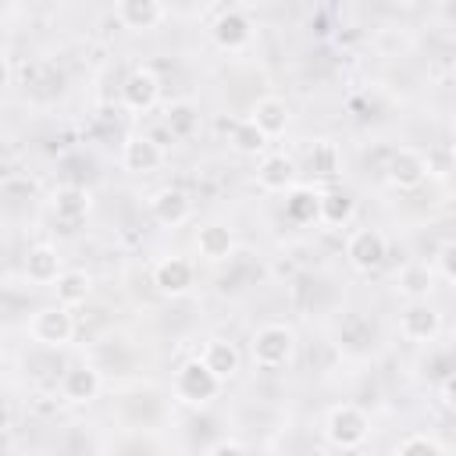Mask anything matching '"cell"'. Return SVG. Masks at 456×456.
Masks as SVG:
<instances>
[{"label":"cell","instance_id":"6da1fadb","mask_svg":"<svg viewBox=\"0 0 456 456\" xmlns=\"http://www.w3.org/2000/svg\"><path fill=\"white\" fill-rule=\"evenodd\" d=\"M296 356V331L289 324H260L253 335H249V360L260 367V370H278V367H289Z\"/></svg>","mask_w":456,"mask_h":456},{"label":"cell","instance_id":"7a4b0ae2","mask_svg":"<svg viewBox=\"0 0 456 456\" xmlns=\"http://www.w3.org/2000/svg\"><path fill=\"white\" fill-rule=\"evenodd\" d=\"M324 438L342 452H356L370 438V417L356 403H338L324 413Z\"/></svg>","mask_w":456,"mask_h":456},{"label":"cell","instance_id":"3957f363","mask_svg":"<svg viewBox=\"0 0 456 456\" xmlns=\"http://www.w3.org/2000/svg\"><path fill=\"white\" fill-rule=\"evenodd\" d=\"M217 392H221V381L203 367V360L200 356H192V360H185L178 370H175V399L182 403V406H207L210 399H217Z\"/></svg>","mask_w":456,"mask_h":456},{"label":"cell","instance_id":"277c9868","mask_svg":"<svg viewBox=\"0 0 456 456\" xmlns=\"http://www.w3.org/2000/svg\"><path fill=\"white\" fill-rule=\"evenodd\" d=\"M253 32H256V25H253V18H249L246 7H221L217 18L210 21V39L224 53L246 50L253 43Z\"/></svg>","mask_w":456,"mask_h":456},{"label":"cell","instance_id":"5b68a950","mask_svg":"<svg viewBox=\"0 0 456 456\" xmlns=\"http://www.w3.org/2000/svg\"><path fill=\"white\" fill-rule=\"evenodd\" d=\"M28 335L32 342L39 346H50V349H61L75 338V317L68 306L61 303H50V306H39L32 317H28Z\"/></svg>","mask_w":456,"mask_h":456},{"label":"cell","instance_id":"8992f818","mask_svg":"<svg viewBox=\"0 0 456 456\" xmlns=\"http://www.w3.org/2000/svg\"><path fill=\"white\" fill-rule=\"evenodd\" d=\"M385 256H388V239H385L381 228L367 224V228H353L346 235V260H349L353 271L370 274V271H378L385 264Z\"/></svg>","mask_w":456,"mask_h":456},{"label":"cell","instance_id":"52a82bcc","mask_svg":"<svg viewBox=\"0 0 456 456\" xmlns=\"http://www.w3.org/2000/svg\"><path fill=\"white\" fill-rule=\"evenodd\" d=\"M428 171H431V164H428V157L420 150L399 146L385 164V182L392 189H399V192H413V189H420L428 182Z\"/></svg>","mask_w":456,"mask_h":456},{"label":"cell","instance_id":"ba28073f","mask_svg":"<svg viewBox=\"0 0 456 456\" xmlns=\"http://www.w3.org/2000/svg\"><path fill=\"white\" fill-rule=\"evenodd\" d=\"M150 278H153V289L160 296L178 299V296H189L192 292V285H196V264L189 256H182V253H171V256H160L153 264V274Z\"/></svg>","mask_w":456,"mask_h":456},{"label":"cell","instance_id":"9c48e42d","mask_svg":"<svg viewBox=\"0 0 456 456\" xmlns=\"http://www.w3.org/2000/svg\"><path fill=\"white\" fill-rule=\"evenodd\" d=\"M157 100H160V75L150 64L132 68L125 75V82H121V103H125V110L146 114V110L157 107Z\"/></svg>","mask_w":456,"mask_h":456},{"label":"cell","instance_id":"30bf717a","mask_svg":"<svg viewBox=\"0 0 456 456\" xmlns=\"http://www.w3.org/2000/svg\"><path fill=\"white\" fill-rule=\"evenodd\" d=\"M256 185L264 192H292L299 185V171H296V160L289 153H264L260 164H256Z\"/></svg>","mask_w":456,"mask_h":456},{"label":"cell","instance_id":"8fae6325","mask_svg":"<svg viewBox=\"0 0 456 456\" xmlns=\"http://www.w3.org/2000/svg\"><path fill=\"white\" fill-rule=\"evenodd\" d=\"M89 210H93V192L82 189V185H57L53 196H50V214L64 228L82 224L89 217Z\"/></svg>","mask_w":456,"mask_h":456},{"label":"cell","instance_id":"7c38bea8","mask_svg":"<svg viewBox=\"0 0 456 456\" xmlns=\"http://www.w3.org/2000/svg\"><path fill=\"white\" fill-rule=\"evenodd\" d=\"M150 217H153L157 224H164V228L185 224V221L192 217V200H189V192L178 189V185L157 189V192L150 196Z\"/></svg>","mask_w":456,"mask_h":456},{"label":"cell","instance_id":"4fadbf2b","mask_svg":"<svg viewBox=\"0 0 456 456\" xmlns=\"http://www.w3.org/2000/svg\"><path fill=\"white\" fill-rule=\"evenodd\" d=\"M442 331V310L431 303H410L399 314V335L406 342H435Z\"/></svg>","mask_w":456,"mask_h":456},{"label":"cell","instance_id":"5bb4252c","mask_svg":"<svg viewBox=\"0 0 456 456\" xmlns=\"http://www.w3.org/2000/svg\"><path fill=\"white\" fill-rule=\"evenodd\" d=\"M121 164H125V171H132V175H150V171H157V167L164 164V146H160L153 135L135 132V135H128V139L121 142Z\"/></svg>","mask_w":456,"mask_h":456},{"label":"cell","instance_id":"9a60e30c","mask_svg":"<svg viewBox=\"0 0 456 456\" xmlns=\"http://www.w3.org/2000/svg\"><path fill=\"white\" fill-rule=\"evenodd\" d=\"M100 392H103V378H100V370H96L93 363H75V367H68L64 378H61V395H64L68 403H75V406L93 403Z\"/></svg>","mask_w":456,"mask_h":456},{"label":"cell","instance_id":"2e32d148","mask_svg":"<svg viewBox=\"0 0 456 456\" xmlns=\"http://www.w3.org/2000/svg\"><path fill=\"white\" fill-rule=\"evenodd\" d=\"M395 292L403 296V299H410V303H428V296H431V289H435V267L428 264V260H410V264H403L399 271H395Z\"/></svg>","mask_w":456,"mask_h":456},{"label":"cell","instance_id":"e0dca14e","mask_svg":"<svg viewBox=\"0 0 456 456\" xmlns=\"http://www.w3.org/2000/svg\"><path fill=\"white\" fill-rule=\"evenodd\" d=\"M200 360H203V367H207L221 385L232 381V378L239 374V367H242V353H239L235 342H228V338H207L203 349H200Z\"/></svg>","mask_w":456,"mask_h":456},{"label":"cell","instance_id":"ac0fdd59","mask_svg":"<svg viewBox=\"0 0 456 456\" xmlns=\"http://www.w3.org/2000/svg\"><path fill=\"white\" fill-rule=\"evenodd\" d=\"M246 118H249V121H253L267 139H278V135L289 128L292 110H289V103H285L281 96H256Z\"/></svg>","mask_w":456,"mask_h":456},{"label":"cell","instance_id":"d6986e66","mask_svg":"<svg viewBox=\"0 0 456 456\" xmlns=\"http://www.w3.org/2000/svg\"><path fill=\"white\" fill-rule=\"evenodd\" d=\"M196 253L207 260V264H221L235 253V232L221 221H210V224H200L196 228Z\"/></svg>","mask_w":456,"mask_h":456},{"label":"cell","instance_id":"ffe728a7","mask_svg":"<svg viewBox=\"0 0 456 456\" xmlns=\"http://www.w3.org/2000/svg\"><path fill=\"white\" fill-rule=\"evenodd\" d=\"M21 271H25V278H28L32 285H53V281L64 274L57 246H50V242H36V246H28Z\"/></svg>","mask_w":456,"mask_h":456},{"label":"cell","instance_id":"44dd1931","mask_svg":"<svg viewBox=\"0 0 456 456\" xmlns=\"http://www.w3.org/2000/svg\"><path fill=\"white\" fill-rule=\"evenodd\" d=\"M114 18L125 28L142 32V28H157L167 18V7L157 0H121V4H114Z\"/></svg>","mask_w":456,"mask_h":456},{"label":"cell","instance_id":"7402d4cb","mask_svg":"<svg viewBox=\"0 0 456 456\" xmlns=\"http://www.w3.org/2000/svg\"><path fill=\"white\" fill-rule=\"evenodd\" d=\"M285 217L292 224H321V189L314 185H296L285 196Z\"/></svg>","mask_w":456,"mask_h":456},{"label":"cell","instance_id":"603a6c76","mask_svg":"<svg viewBox=\"0 0 456 456\" xmlns=\"http://www.w3.org/2000/svg\"><path fill=\"white\" fill-rule=\"evenodd\" d=\"M89 292H93V278H89L82 267H64V274L53 281V296H57V303L68 306V310L78 306V303H86Z\"/></svg>","mask_w":456,"mask_h":456},{"label":"cell","instance_id":"cb8c5ba5","mask_svg":"<svg viewBox=\"0 0 456 456\" xmlns=\"http://www.w3.org/2000/svg\"><path fill=\"white\" fill-rule=\"evenodd\" d=\"M164 128L175 139H192L200 132V107L189 100H175L164 107Z\"/></svg>","mask_w":456,"mask_h":456},{"label":"cell","instance_id":"d4e9b609","mask_svg":"<svg viewBox=\"0 0 456 456\" xmlns=\"http://www.w3.org/2000/svg\"><path fill=\"white\" fill-rule=\"evenodd\" d=\"M356 214V200L342 189H321V224L328 228H342L349 224Z\"/></svg>","mask_w":456,"mask_h":456},{"label":"cell","instance_id":"484cf974","mask_svg":"<svg viewBox=\"0 0 456 456\" xmlns=\"http://www.w3.org/2000/svg\"><path fill=\"white\" fill-rule=\"evenodd\" d=\"M306 167L314 171V178H335V175H342V153H338V146L331 142V139H317L314 146H310V153H306Z\"/></svg>","mask_w":456,"mask_h":456},{"label":"cell","instance_id":"4316f807","mask_svg":"<svg viewBox=\"0 0 456 456\" xmlns=\"http://www.w3.org/2000/svg\"><path fill=\"white\" fill-rule=\"evenodd\" d=\"M267 142H271V139H267L249 118H239V121L232 125V146H235L239 153H246V157H256V153H260V157H264V153H267Z\"/></svg>","mask_w":456,"mask_h":456},{"label":"cell","instance_id":"83f0119b","mask_svg":"<svg viewBox=\"0 0 456 456\" xmlns=\"http://www.w3.org/2000/svg\"><path fill=\"white\" fill-rule=\"evenodd\" d=\"M392 456H445V449H442V442H438L435 435L413 431V435H406V438L395 445Z\"/></svg>","mask_w":456,"mask_h":456},{"label":"cell","instance_id":"f1b7e54d","mask_svg":"<svg viewBox=\"0 0 456 456\" xmlns=\"http://www.w3.org/2000/svg\"><path fill=\"white\" fill-rule=\"evenodd\" d=\"M438 271L445 281H456V242H445L438 253Z\"/></svg>","mask_w":456,"mask_h":456},{"label":"cell","instance_id":"f546056e","mask_svg":"<svg viewBox=\"0 0 456 456\" xmlns=\"http://www.w3.org/2000/svg\"><path fill=\"white\" fill-rule=\"evenodd\" d=\"M203 456H246V445L239 438H217Z\"/></svg>","mask_w":456,"mask_h":456},{"label":"cell","instance_id":"4dcf8cb0","mask_svg":"<svg viewBox=\"0 0 456 456\" xmlns=\"http://www.w3.org/2000/svg\"><path fill=\"white\" fill-rule=\"evenodd\" d=\"M438 399H442V406H445V410H452V413H456V370H449V374L438 381Z\"/></svg>","mask_w":456,"mask_h":456}]
</instances>
